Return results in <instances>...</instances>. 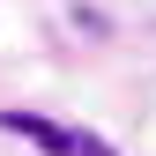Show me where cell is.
Listing matches in <instances>:
<instances>
[{
    "label": "cell",
    "mask_w": 156,
    "mask_h": 156,
    "mask_svg": "<svg viewBox=\"0 0 156 156\" xmlns=\"http://www.w3.org/2000/svg\"><path fill=\"white\" fill-rule=\"evenodd\" d=\"M0 126L23 134V141H37L45 156H82V134H74V126H52V119H37V112H0Z\"/></svg>",
    "instance_id": "6da1fadb"
},
{
    "label": "cell",
    "mask_w": 156,
    "mask_h": 156,
    "mask_svg": "<svg viewBox=\"0 0 156 156\" xmlns=\"http://www.w3.org/2000/svg\"><path fill=\"white\" fill-rule=\"evenodd\" d=\"M82 156H119L112 141H97V134H82Z\"/></svg>",
    "instance_id": "7a4b0ae2"
}]
</instances>
